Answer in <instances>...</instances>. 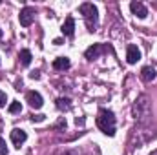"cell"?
Wrapping results in <instances>:
<instances>
[{
    "instance_id": "1",
    "label": "cell",
    "mask_w": 157,
    "mask_h": 155,
    "mask_svg": "<svg viewBox=\"0 0 157 155\" xmlns=\"http://www.w3.org/2000/svg\"><path fill=\"white\" fill-rule=\"evenodd\" d=\"M97 126L102 133L113 137L115 135V115H113V112H110L106 108H101L99 115H97Z\"/></svg>"
},
{
    "instance_id": "2",
    "label": "cell",
    "mask_w": 157,
    "mask_h": 155,
    "mask_svg": "<svg viewBox=\"0 0 157 155\" xmlns=\"http://www.w3.org/2000/svg\"><path fill=\"white\" fill-rule=\"evenodd\" d=\"M133 117H135V120H141V122H144V120H148V117L152 115V108H150V102H148V97L146 95H143V97H139L137 99V102L133 104Z\"/></svg>"
},
{
    "instance_id": "3",
    "label": "cell",
    "mask_w": 157,
    "mask_h": 155,
    "mask_svg": "<svg viewBox=\"0 0 157 155\" xmlns=\"http://www.w3.org/2000/svg\"><path fill=\"white\" fill-rule=\"evenodd\" d=\"M80 15L84 17V20H86L88 28L93 31V26H95V24H97V20H99V11H97V7H95L93 4L86 2V4H82V6H80Z\"/></svg>"
},
{
    "instance_id": "4",
    "label": "cell",
    "mask_w": 157,
    "mask_h": 155,
    "mask_svg": "<svg viewBox=\"0 0 157 155\" xmlns=\"http://www.w3.org/2000/svg\"><path fill=\"white\" fill-rule=\"evenodd\" d=\"M18 20H20V26H24V28L31 26L33 20H35V9L33 7H24L18 15Z\"/></svg>"
},
{
    "instance_id": "5",
    "label": "cell",
    "mask_w": 157,
    "mask_h": 155,
    "mask_svg": "<svg viewBox=\"0 0 157 155\" xmlns=\"http://www.w3.org/2000/svg\"><path fill=\"white\" fill-rule=\"evenodd\" d=\"M26 100H28V102H29V106H31V108H35V110H40V108H42V104H44L42 95H40L39 91H28Z\"/></svg>"
},
{
    "instance_id": "6",
    "label": "cell",
    "mask_w": 157,
    "mask_h": 155,
    "mask_svg": "<svg viewBox=\"0 0 157 155\" xmlns=\"http://www.w3.org/2000/svg\"><path fill=\"white\" fill-rule=\"evenodd\" d=\"M126 60H128V64H137L139 60H141V51H139V47L137 46H128V49H126Z\"/></svg>"
},
{
    "instance_id": "7",
    "label": "cell",
    "mask_w": 157,
    "mask_h": 155,
    "mask_svg": "<svg viewBox=\"0 0 157 155\" xmlns=\"http://www.w3.org/2000/svg\"><path fill=\"white\" fill-rule=\"evenodd\" d=\"M26 139H28V133H26L24 130L15 128V130L11 131V141H13V144H15L17 148H20V144H24V142H26Z\"/></svg>"
},
{
    "instance_id": "8",
    "label": "cell",
    "mask_w": 157,
    "mask_h": 155,
    "mask_svg": "<svg viewBox=\"0 0 157 155\" xmlns=\"http://www.w3.org/2000/svg\"><path fill=\"white\" fill-rule=\"evenodd\" d=\"M130 9H132V13H133L137 18H146V15H148L146 6L141 4V2H132V4H130Z\"/></svg>"
},
{
    "instance_id": "9",
    "label": "cell",
    "mask_w": 157,
    "mask_h": 155,
    "mask_svg": "<svg viewBox=\"0 0 157 155\" xmlns=\"http://www.w3.org/2000/svg\"><path fill=\"white\" fill-rule=\"evenodd\" d=\"M155 77H157V71H155L154 66H144V68L141 70V78H143L144 82H152Z\"/></svg>"
},
{
    "instance_id": "10",
    "label": "cell",
    "mask_w": 157,
    "mask_h": 155,
    "mask_svg": "<svg viewBox=\"0 0 157 155\" xmlns=\"http://www.w3.org/2000/svg\"><path fill=\"white\" fill-rule=\"evenodd\" d=\"M73 33H75V20H73V17H68L66 22L62 24V35L73 37Z\"/></svg>"
},
{
    "instance_id": "11",
    "label": "cell",
    "mask_w": 157,
    "mask_h": 155,
    "mask_svg": "<svg viewBox=\"0 0 157 155\" xmlns=\"http://www.w3.org/2000/svg\"><path fill=\"white\" fill-rule=\"evenodd\" d=\"M102 51H104V46H102V44H93L91 47H88V49H86V59L93 60V59H97Z\"/></svg>"
},
{
    "instance_id": "12",
    "label": "cell",
    "mask_w": 157,
    "mask_h": 155,
    "mask_svg": "<svg viewBox=\"0 0 157 155\" xmlns=\"http://www.w3.org/2000/svg\"><path fill=\"white\" fill-rule=\"evenodd\" d=\"M70 66H71V62H70L68 57H59V59H55V62H53V68H55V70H68Z\"/></svg>"
},
{
    "instance_id": "13",
    "label": "cell",
    "mask_w": 157,
    "mask_h": 155,
    "mask_svg": "<svg viewBox=\"0 0 157 155\" xmlns=\"http://www.w3.org/2000/svg\"><path fill=\"white\" fill-rule=\"evenodd\" d=\"M18 59H20L22 66H29L33 57H31V51H29V49H22V51H20V55H18Z\"/></svg>"
},
{
    "instance_id": "14",
    "label": "cell",
    "mask_w": 157,
    "mask_h": 155,
    "mask_svg": "<svg viewBox=\"0 0 157 155\" xmlns=\"http://www.w3.org/2000/svg\"><path fill=\"white\" fill-rule=\"evenodd\" d=\"M57 108H59L60 112H64V110L68 112V110L71 108V100H70V99H59V100H57Z\"/></svg>"
},
{
    "instance_id": "15",
    "label": "cell",
    "mask_w": 157,
    "mask_h": 155,
    "mask_svg": "<svg viewBox=\"0 0 157 155\" xmlns=\"http://www.w3.org/2000/svg\"><path fill=\"white\" fill-rule=\"evenodd\" d=\"M18 112H22V104L20 102H11L9 104V113H18Z\"/></svg>"
},
{
    "instance_id": "16",
    "label": "cell",
    "mask_w": 157,
    "mask_h": 155,
    "mask_svg": "<svg viewBox=\"0 0 157 155\" xmlns=\"http://www.w3.org/2000/svg\"><path fill=\"white\" fill-rule=\"evenodd\" d=\"M0 155H7V146H6V141L0 137Z\"/></svg>"
},
{
    "instance_id": "17",
    "label": "cell",
    "mask_w": 157,
    "mask_h": 155,
    "mask_svg": "<svg viewBox=\"0 0 157 155\" xmlns=\"http://www.w3.org/2000/svg\"><path fill=\"white\" fill-rule=\"evenodd\" d=\"M6 102H7V95H6L4 91H0V108H4Z\"/></svg>"
},
{
    "instance_id": "18",
    "label": "cell",
    "mask_w": 157,
    "mask_h": 155,
    "mask_svg": "<svg viewBox=\"0 0 157 155\" xmlns=\"http://www.w3.org/2000/svg\"><path fill=\"white\" fill-rule=\"evenodd\" d=\"M44 119H46V115H33V117H31V120H33V122H42Z\"/></svg>"
},
{
    "instance_id": "19",
    "label": "cell",
    "mask_w": 157,
    "mask_h": 155,
    "mask_svg": "<svg viewBox=\"0 0 157 155\" xmlns=\"http://www.w3.org/2000/svg\"><path fill=\"white\" fill-rule=\"evenodd\" d=\"M40 75H39V71H33V73H31V78H39Z\"/></svg>"
},
{
    "instance_id": "20",
    "label": "cell",
    "mask_w": 157,
    "mask_h": 155,
    "mask_svg": "<svg viewBox=\"0 0 157 155\" xmlns=\"http://www.w3.org/2000/svg\"><path fill=\"white\" fill-rule=\"evenodd\" d=\"M150 155H157V150H155V152H152V153H150Z\"/></svg>"
},
{
    "instance_id": "21",
    "label": "cell",
    "mask_w": 157,
    "mask_h": 155,
    "mask_svg": "<svg viewBox=\"0 0 157 155\" xmlns=\"http://www.w3.org/2000/svg\"><path fill=\"white\" fill-rule=\"evenodd\" d=\"M0 39H2V29H0Z\"/></svg>"
}]
</instances>
